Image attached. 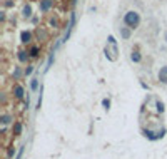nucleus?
I'll return each mask as SVG.
<instances>
[{
	"mask_svg": "<svg viewBox=\"0 0 167 159\" xmlns=\"http://www.w3.org/2000/svg\"><path fill=\"white\" fill-rule=\"evenodd\" d=\"M122 22H124L125 27H129V29H132V30H137L139 27H140V24H142V15L139 13V10L130 9L124 13Z\"/></svg>",
	"mask_w": 167,
	"mask_h": 159,
	"instance_id": "obj_1",
	"label": "nucleus"
},
{
	"mask_svg": "<svg viewBox=\"0 0 167 159\" xmlns=\"http://www.w3.org/2000/svg\"><path fill=\"white\" fill-rule=\"evenodd\" d=\"M104 55L105 59L110 60V62H115L119 57V44H117V39L114 35H109L107 37V44L104 47Z\"/></svg>",
	"mask_w": 167,
	"mask_h": 159,
	"instance_id": "obj_2",
	"label": "nucleus"
},
{
	"mask_svg": "<svg viewBox=\"0 0 167 159\" xmlns=\"http://www.w3.org/2000/svg\"><path fill=\"white\" fill-rule=\"evenodd\" d=\"M34 34H35V40L39 42V44H44V42H49L50 40V32L45 27H35L34 29Z\"/></svg>",
	"mask_w": 167,
	"mask_h": 159,
	"instance_id": "obj_3",
	"label": "nucleus"
},
{
	"mask_svg": "<svg viewBox=\"0 0 167 159\" xmlns=\"http://www.w3.org/2000/svg\"><path fill=\"white\" fill-rule=\"evenodd\" d=\"M34 40H35L34 30H22V32H20V44H22V45L29 47L30 44H34Z\"/></svg>",
	"mask_w": 167,
	"mask_h": 159,
	"instance_id": "obj_4",
	"label": "nucleus"
},
{
	"mask_svg": "<svg viewBox=\"0 0 167 159\" xmlns=\"http://www.w3.org/2000/svg\"><path fill=\"white\" fill-rule=\"evenodd\" d=\"M12 96L15 100H23L25 99V87L20 84V82H15L12 86Z\"/></svg>",
	"mask_w": 167,
	"mask_h": 159,
	"instance_id": "obj_5",
	"label": "nucleus"
},
{
	"mask_svg": "<svg viewBox=\"0 0 167 159\" xmlns=\"http://www.w3.org/2000/svg\"><path fill=\"white\" fill-rule=\"evenodd\" d=\"M15 57H17V60H19L20 65H27V64H30V54L27 49H19L17 50V54H15Z\"/></svg>",
	"mask_w": 167,
	"mask_h": 159,
	"instance_id": "obj_6",
	"label": "nucleus"
},
{
	"mask_svg": "<svg viewBox=\"0 0 167 159\" xmlns=\"http://www.w3.org/2000/svg\"><path fill=\"white\" fill-rule=\"evenodd\" d=\"M35 13H34V7H32V3H23L22 5V10H20V19H23V20H29L30 22V19L34 17Z\"/></svg>",
	"mask_w": 167,
	"mask_h": 159,
	"instance_id": "obj_7",
	"label": "nucleus"
},
{
	"mask_svg": "<svg viewBox=\"0 0 167 159\" xmlns=\"http://www.w3.org/2000/svg\"><path fill=\"white\" fill-rule=\"evenodd\" d=\"M75 22H77V13L75 12H70V17H69V24H67V32H65V35H64V42H67L70 39V34H72V30H74V25H75Z\"/></svg>",
	"mask_w": 167,
	"mask_h": 159,
	"instance_id": "obj_8",
	"label": "nucleus"
},
{
	"mask_svg": "<svg viewBox=\"0 0 167 159\" xmlns=\"http://www.w3.org/2000/svg\"><path fill=\"white\" fill-rule=\"evenodd\" d=\"M27 50H29L30 59L32 60L40 59V54H42V45H40V44H30L29 47H27Z\"/></svg>",
	"mask_w": 167,
	"mask_h": 159,
	"instance_id": "obj_9",
	"label": "nucleus"
},
{
	"mask_svg": "<svg viewBox=\"0 0 167 159\" xmlns=\"http://www.w3.org/2000/svg\"><path fill=\"white\" fill-rule=\"evenodd\" d=\"M55 0H39V10L40 13H49L50 10L54 9Z\"/></svg>",
	"mask_w": 167,
	"mask_h": 159,
	"instance_id": "obj_10",
	"label": "nucleus"
},
{
	"mask_svg": "<svg viewBox=\"0 0 167 159\" xmlns=\"http://www.w3.org/2000/svg\"><path fill=\"white\" fill-rule=\"evenodd\" d=\"M22 77H25V72H23V67H20V65H15L13 70H12V80H15V82H19Z\"/></svg>",
	"mask_w": 167,
	"mask_h": 159,
	"instance_id": "obj_11",
	"label": "nucleus"
},
{
	"mask_svg": "<svg viewBox=\"0 0 167 159\" xmlns=\"http://www.w3.org/2000/svg\"><path fill=\"white\" fill-rule=\"evenodd\" d=\"M130 60L134 62V64H140L142 62V52L139 50V47H134V49L130 50Z\"/></svg>",
	"mask_w": 167,
	"mask_h": 159,
	"instance_id": "obj_12",
	"label": "nucleus"
},
{
	"mask_svg": "<svg viewBox=\"0 0 167 159\" xmlns=\"http://www.w3.org/2000/svg\"><path fill=\"white\" fill-rule=\"evenodd\" d=\"M47 22H49V27H50V29H60V27H62L59 15H55V13H54V15H50Z\"/></svg>",
	"mask_w": 167,
	"mask_h": 159,
	"instance_id": "obj_13",
	"label": "nucleus"
},
{
	"mask_svg": "<svg viewBox=\"0 0 167 159\" xmlns=\"http://www.w3.org/2000/svg\"><path fill=\"white\" fill-rule=\"evenodd\" d=\"M132 32H134V30L129 29V27H125V25L119 27V34H120V39H124V40H129V39H130V37H132Z\"/></svg>",
	"mask_w": 167,
	"mask_h": 159,
	"instance_id": "obj_14",
	"label": "nucleus"
},
{
	"mask_svg": "<svg viewBox=\"0 0 167 159\" xmlns=\"http://www.w3.org/2000/svg\"><path fill=\"white\" fill-rule=\"evenodd\" d=\"M157 77H159V82H160V84L167 86V65H162V67L159 69Z\"/></svg>",
	"mask_w": 167,
	"mask_h": 159,
	"instance_id": "obj_15",
	"label": "nucleus"
},
{
	"mask_svg": "<svg viewBox=\"0 0 167 159\" xmlns=\"http://www.w3.org/2000/svg\"><path fill=\"white\" fill-rule=\"evenodd\" d=\"M40 86H42V84H40V79H39V77H32V79H30L29 87H30V90H32V92H37V90L40 89Z\"/></svg>",
	"mask_w": 167,
	"mask_h": 159,
	"instance_id": "obj_16",
	"label": "nucleus"
},
{
	"mask_svg": "<svg viewBox=\"0 0 167 159\" xmlns=\"http://www.w3.org/2000/svg\"><path fill=\"white\" fill-rule=\"evenodd\" d=\"M0 122H2V126H3V127H7L9 124H12V122H13V116L5 112V114H2V117H0Z\"/></svg>",
	"mask_w": 167,
	"mask_h": 159,
	"instance_id": "obj_17",
	"label": "nucleus"
},
{
	"mask_svg": "<svg viewBox=\"0 0 167 159\" xmlns=\"http://www.w3.org/2000/svg\"><path fill=\"white\" fill-rule=\"evenodd\" d=\"M154 102H156V112L162 116V114L166 112V106H164V102L159 99V97H156V99H154Z\"/></svg>",
	"mask_w": 167,
	"mask_h": 159,
	"instance_id": "obj_18",
	"label": "nucleus"
},
{
	"mask_svg": "<svg viewBox=\"0 0 167 159\" xmlns=\"http://www.w3.org/2000/svg\"><path fill=\"white\" fill-rule=\"evenodd\" d=\"M55 62V52L54 50H50L49 52V59H47V64H45V69H44V72H47V70L52 67V64Z\"/></svg>",
	"mask_w": 167,
	"mask_h": 159,
	"instance_id": "obj_19",
	"label": "nucleus"
},
{
	"mask_svg": "<svg viewBox=\"0 0 167 159\" xmlns=\"http://www.w3.org/2000/svg\"><path fill=\"white\" fill-rule=\"evenodd\" d=\"M12 129H13V134H15V136H20L22 131H23V124L17 121V122H13V127H12Z\"/></svg>",
	"mask_w": 167,
	"mask_h": 159,
	"instance_id": "obj_20",
	"label": "nucleus"
},
{
	"mask_svg": "<svg viewBox=\"0 0 167 159\" xmlns=\"http://www.w3.org/2000/svg\"><path fill=\"white\" fill-rule=\"evenodd\" d=\"M23 72H25V77H30V75L35 72V65H34V64H27V65L23 67Z\"/></svg>",
	"mask_w": 167,
	"mask_h": 159,
	"instance_id": "obj_21",
	"label": "nucleus"
},
{
	"mask_svg": "<svg viewBox=\"0 0 167 159\" xmlns=\"http://www.w3.org/2000/svg\"><path fill=\"white\" fill-rule=\"evenodd\" d=\"M166 134H167V129H166V127H160V129H159L157 132H156V137H154V141H159V139H162V137H164Z\"/></svg>",
	"mask_w": 167,
	"mask_h": 159,
	"instance_id": "obj_22",
	"label": "nucleus"
},
{
	"mask_svg": "<svg viewBox=\"0 0 167 159\" xmlns=\"http://www.w3.org/2000/svg\"><path fill=\"white\" fill-rule=\"evenodd\" d=\"M2 5H3V9H13L15 0H3V2H2Z\"/></svg>",
	"mask_w": 167,
	"mask_h": 159,
	"instance_id": "obj_23",
	"label": "nucleus"
},
{
	"mask_svg": "<svg viewBox=\"0 0 167 159\" xmlns=\"http://www.w3.org/2000/svg\"><path fill=\"white\" fill-rule=\"evenodd\" d=\"M17 156V151H15V148L12 146V148H9V151H7V159H12Z\"/></svg>",
	"mask_w": 167,
	"mask_h": 159,
	"instance_id": "obj_24",
	"label": "nucleus"
},
{
	"mask_svg": "<svg viewBox=\"0 0 167 159\" xmlns=\"http://www.w3.org/2000/svg\"><path fill=\"white\" fill-rule=\"evenodd\" d=\"M102 107L105 110L110 109V99H109V97H104V99H102Z\"/></svg>",
	"mask_w": 167,
	"mask_h": 159,
	"instance_id": "obj_25",
	"label": "nucleus"
},
{
	"mask_svg": "<svg viewBox=\"0 0 167 159\" xmlns=\"http://www.w3.org/2000/svg\"><path fill=\"white\" fill-rule=\"evenodd\" d=\"M30 24H32V25H35V27H39V25H40V19H39V15H34V17L30 19Z\"/></svg>",
	"mask_w": 167,
	"mask_h": 159,
	"instance_id": "obj_26",
	"label": "nucleus"
},
{
	"mask_svg": "<svg viewBox=\"0 0 167 159\" xmlns=\"http://www.w3.org/2000/svg\"><path fill=\"white\" fill-rule=\"evenodd\" d=\"M30 107V96L29 94H27V97H25V99H23V109L27 110Z\"/></svg>",
	"mask_w": 167,
	"mask_h": 159,
	"instance_id": "obj_27",
	"label": "nucleus"
},
{
	"mask_svg": "<svg viewBox=\"0 0 167 159\" xmlns=\"http://www.w3.org/2000/svg\"><path fill=\"white\" fill-rule=\"evenodd\" d=\"M0 22H2V24H5V22H7V12H5V10H2V12H0Z\"/></svg>",
	"mask_w": 167,
	"mask_h": 159,
	"instance_id": "obj_28",
	"label": "nucleus"
},
{
	"mask_svg": "<svg viewBox=\"0 0 167 159\" xmlns=\"http://www.w3.org/2000/svg\"><path fill=\"white\" fill-rule=\"evenodd\" d=\"M140 87H142L144 90H149V89H150V87H149V84H146L144 80H140Z\"/></svg>",
	"mask_w": 167,
	"mask_h": 159,
	"instance_id": "obj_29",
	"label": "nucleus"
},
{
	"mask_svg": "<svg viewBox=\"0 0 167 159\" xmlns=\"http://www.w3.org/2000/svg\"><path fill=\"white\" fill-rule=\"evenodd\" d=\"M89 10H90V13H95V12H97V7H90Z\"/></svg>",
	"mask_w": 167,
	"mask_h": 159,
	"instance_id": "obj_30",
	"label": "nucleus"
},
{
	"mask_svg": "<svg viewBox=\"0 0 167 159\" xmlns=\"http://www.w3.org/2000/svg\"><path fill=\"white\" fill-rule=\"evenodd\" d=\"M70 5H72V7H75V5H77V0H70Z\"/></svg>",
	"mask_w": 167,
	"mask_h": 159,
	"instance_id": "obj_31",
	"label": "nucleus"
}]
</instances>
